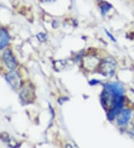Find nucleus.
<instances>
[{"label":"nucleus","mask_w":134,"mask_h":148,"mask_svg":"<svg viewBox=\"0 0 134 148\" xmlns=\"http://www.w3.org/2000/svg\"><path fill=\"white\" fill-rule=\"evenodd\" d=\"M9 34L5 29H0V49H3L9 43Z\"/></svg>","instance_id":"0eeeda50"},{"label":"nucleus","mask_w":134,"mask_h":148,"mask_svg":"<svg viewBox=\"0 0 134 148\" xmlns=\"http://www.w3.org/2000/svg\"><path fill=\"white\" fill-rule=\"evenodd\" d=\"M123 102H124L123 97H119L118 99H117V101L116 102L115 105L113 106V108H111L110 110V112H108V114H107L108 119L109 120L114 119V117H116L118 113H119V112L121 111V109H122V106H123Z\"/></svg>","instance_id":"7ed1b4c3"},{"label":"nucleus","mask_w":134,"mask_h":148,"mask_svg":"<svg viewBox=\"0 0 134 148\" xmlns=\"http://www.w3.org/2000/svg\"><path fill=\"white\" fill-rule=\"evenodd\" d=\"M8 84L14 89H17L20 86V78L16 72H11L7 74L5 77Z\"/></svg>","instance_id":"20e7f679"},{"label":"nucleus","mask_w":134,"mask_h":148,"mask_svg":"<svg viewBox=\"0 0 134 148\" xmlns=\"http://www.w3.org/2000/svg\"><path fill=\"white\" fill-rule=\"evenodd\" d=\"M116 63L113 58H107L101 65V72L104 76H112L115 72Z\"/></svg>","instance_id":"f257e3e1"},{"label":"nucleus","mask_w":134,"mask_h":148,"mask_svg":"<svg viewBox=\"0 0 134 148\" xmlns=\"http://www.w3.org/2000/svg\"><path fill=\"white\" fill-rule=\"evenodd\" d=\"M131 112L130 109H124L121 112L120 115L118 118V125H124L127 123L131 118Z\"/></svg>","instance_id":"423d86ee"},{"label":"nucleus","mask_w":134,"mask_h":148,"mask_svg":"<svg viewBox=\"0 0 134 148\" xmlns=\"http://www.w3.org/2000/svg\"><path fill=\"white\" fill-rule=\"evenodd\" d=\"M3 60L6 66L10 70H14L16 67V62L14 57L13 56L12 53L9 49H7L3 53Z\"/></svg>","instance_id":"39448f33"},{"label":"nucleus","mask_w":134,"mask_h":148,"mask_svg":"<svg viewBox=\"0 0 134 148\" xmlns=\"http://www.w3.org/2000/svg\"><path fill=\"white\" fill-rule=\"evenodd\" d=\"M105 89L109 90L112 94L116 97H122L124 93V88L122 85L118 82L107 84L105 85Z\"/></svg>","instance_id":"f03ea898"}]
</instances>
